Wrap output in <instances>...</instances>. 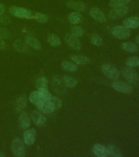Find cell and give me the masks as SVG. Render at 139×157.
Wrapping results in <instances>:
<instances>
[{"instance_id": "cell-37", "label": "cell", "mask_w": 139, "mask_h": 157, "mask_svg": "<svg viewBox=\"0 0 139 157\" xmlns=\"http://www.w3.org/2000/svg\"><path fill=\"white\" fill-rule=\"evenodd\" d=\"M9 30L6 28H2V27H0V39H7L9 37Z\"/></svg>"}, {"instance_id": "cell-8", "label": "cell", "mask_w": 139, "mask_h": 157, "mask_svg": "<svg viewBox=\"0 0 139 157\" xmlns=\"http://www.w3.org/2000/svg\"><path fill=\"white\" fill-rule=\"evenodd\" d=\"M52 89L55 91V93L61 94L63 92H65V85H64L63 80L61 76H53L52 80Z\"/></svg>"}, {"instance_id": "cell-39", "label": "cell", "mask_w": 139, "mask_h": 157, "mask_svg": "<svg viewBox=\"0 0 139 157\" xmlns=\"http://www.w3.org/2000/svg\"><path fill=\"white\" fill-rule=\"evenodd\" d=\"M4 12H5L4 5L2 4V3H0V16H2Z\"/></svg>"}, {"instance_id": "cell-30", "label": "cell", "mask_w": 139, "mask_h": 157, "mask_svg": "<svg viewBox=\"0 0 139 157\" xmlns=\"http://www.w3.org/2000/svg\"><path fill=\"white\" fill-rule=\"evenodd\" d=\"M130 2V0H110L109 6L110 7H117L126 6Z\"/></svg>"}, {"instance_id": "cell-12", "label": "cell", "mask_w": 139, "mask_h": 157, "mask_svg": "<svg viewBox=\"0 0 139 157\" xmlns=\"http://www.w3.org/2000/svg\"><path fill=\"white\" fill-rule=\"evenodd\" d=\"M36 106L39 108V110L41 112L44 113V114H51L55 110L54 106L51 104V102L49 101L42 100L41 101H39L36 105Z\"/></svg>"}, {"instance_id": "cell-16", "label": "cell", "mask_w": 139, "mask_h": 157, "mask_svg": "<svg viewBox=\"0 0 139 157\" xmlns=\"http://www.w3.org/2000/svg\"><path fill=\"white\" fill-rule=\"evenodd\" d=\"M66 6L71 9L75 10L77 12H83L85 11L87 7L83 2H76L73 0H70L66 2Z\"/></svg>"}, {"instance_id": "cell-9", "label": "cell", "mask_w": 139, "mask_h": 157, "mask_svg": "<svg viewBox=\"0 0 139 157\" xmlns=\"http://www.w3.org/2000/svg\"><path fill=\"white\" fill-rule=\"evenodd\" d=\"M89 15L91 17H93V19L98 21L99 23H105L106 21V17L105 14L100 8L97 7H92L89 11Z\"/></svg>"}, {"instance_id": "cell-13", "label": "cell", "mask_w": 139, "mask_h": 157, "mask_svg": "<svg viewBox=\"0 0 139 157\" xmlns=\"http://www.w3.org/2000/svg\"><path fill=\"white\" fill-rule=\"evenodd\" d=\"M24 142L25 144L27 146H32L35 142V138H36V131L34 128H30L26 131H25L24 134Z\"/></svg>"}, {"instance_id": "cell-38", "label": "cell", "mask_w": 139, "mask_h": 157, "mask_svg": "<svg viewBox=\"0 0 139 157\" xmlns=\"http://www.w3.org/2000/svg\"><path fill=\"white\" fill-rule=\"evenodd\" d=\"M11 22V19L8 17H2L0 16V24L7 25Z\"/></svg>"}, {"instance_id": "cell-24", "label": "cell", "mask_w": 139, "mask_h": 157, "mask_svg": "<svg viewBox=\"0 0 139 157\" xmlns=\"http://www.w3.org/2000/svg\"><path fill=\"white\" fill-rule=\"evenodd\" d=\"M61 67L64 71H69V72H75L78 70V66L77 64H75L73 62L68 61H64L61 63Z\"/></svg>"}, {"instance_id": "cell-14", "label": "cell", "mask_w": 139, "mask_h": 157, "mask_svg": "<svg viewBox=\"0 0 139 157\" xmlns=\"http://www.w3.org/2000/svg\"><path fill=\"white\" fill-rule=\"evenodd\" d=\"M123 25L128 29H137L139 27V17H131L123 21Z\"/></svg>"}, {"instance_id": "cell-23", "label": "cell", "mask_w": 139, "mask_h": 157, "mask_svg": "<svg viewBox=\"0 0 139 157\" xmlns=\"http://www.w3.org/2000/svg\"><path fill=\"white\" fill-rule=\"evenodd\" d=\"M62 80H63L64 85L66 88H75L77 84V80L75 78H74L73 77L68 75H65L62 77Z\"/></svg>"}, {"instance_id": "cell-42", "label": "cell", "mask_w": 139, "mask_h": 157, "mask_svg": "<svg viewBox=\"0 0 139 157\" xmlns=\"http://www.w3.org/2000/svg\"><path fill=\"white\" fill-rule=\"evenodd\" d=\"M0 156H5V155L3 154H1V153H0Z\"/></svg>"}, {"instance_id": "cell-27", "label": "cell", "mask_w": 139, "mask_h": 157, "mask_svg": "<svg viewBox=\"0 0 139 157\" xmlns=\"http://www.w3.org/2000/svg\"><path fill=\"white\" fill-rule=\"evenodd\" d=\"M35 86L39 89H48V81L45 77H39L35 81Z\"/></svg>"}, {"instance_id": "cell-21", "label": "cell", "mask_w": 139, "mask_h": 157, "mask_svg": "<svg viewBox=\"0 0 139 157\" xmlns=\"http://www.w3.org/2000/svg\"><path fill=\"white\" fill-rule=\"evenodd\" d=\"M47 40L48 42V44L52 47H54V48H57V47H59L61 44V39H60V38L56 34H49L48 35Z\"/></svg>"}, {"instance_id": "cell-31", "label": "cell", "mask_w": 139, "mask_h": 157, "mask_svg": "<svg viewBox=\"0 0 139 157\" xmlns=\"http://www.w3.org/2000/svg\"><path fill=\"white\" fill-rule=\"evenodd\" d=\"M126 66L130 67H136L139 66V57L138 56H130L126 60Z\"/></svg>"}, {"instance_id": "cell-19", "label": "cell", "mask_w": 139, "mask_h": 157, "mask_svg": "<svg viewBox=\"0 0 139 157\" xmlns=\"http://www.w3.org/2000/svg\"><path fill=\"white\" fill-rule=\"evenodd\" d=\"M71 59L77 65H86L90 62V59L88 56H79V55H71Z\"/></svg>"}, {"instance_id": "cell-33", "label": "cell", "mask_w": 139, "mask_h": 157, "mask_svg": "<svg viewBox=\"0 0 139 157\" xmlns=\"http://www.w3.org/2000/svg\"><path fill=\"white\" fill-rule=\"evenodd\" d=\"M71 34H73V35L76 37L83 36V34H84V30L79 26H73L71 28Z\"/></svg>"}, {"instance_id": "cell-41", "label": "cell", "mask_w": 139, "mask_h": 157, "mask_svg": "<svg viewBox=\"0 0 139 157\" xmlns=\"http://www.w3.org/2000/svg\"><path fill=\"white\" fill-rule=\"evenodd\" d=\"M136 43H137V45H138L139 46V34L136 37Z\"/></svg>"}, {"instance_id": "cell-2", "label": "cell", "mask_w": 139, "mask_h": 157, "mask_svg": "<svg viewBox=\"0 0 139 157\" xmlns=\"http://www.w3.org/2000/svg\"><path fill=\"white\" fill-rule=\"evenodd\" d=\"M101 69H102L103 75L110 80H117L120 78V71H118L117 68H115V66L110 65V64H103Z\"/></svg>"}, {"instance_id": "cell-26", "label": "cell", "mask_w": 139, "mask_h": 157, "mask_svg": "<svg viewBox=\"0 0 139 157\" xmlns=\"http://www.w3.org/2000/svg\"><path fill=\"white\" fill-rule=\"evenodd\" d=\"M83 20V17L81 16V14L79 12H72L71 14L69 15L68 17V21L71 22V24H78V23H80Z\"/></svg>"}, {"instance_id": "cell-17", "label": "cell", "mask_w": 139, "mask_h": 157, "mask_svg": "<svg viewBox=\"0 0 139 157\" xmlns=\"http://www.w3.org/2000/svg\"><path fill=\"white\" fill-rule=\"evenodd\" d=\"M25 39V43H26L28 46H29L32 48L35 49V50L41 49V44L35 37L32 36V35H26Z\"/></svg>"}, {"instance_id": "cell-28", "label": "cell", "mask_w": 139, "mask_h": 157, "mask_svg": "<svg viewBox=\"0 0 139 157\" xmlns=\"http://www.w3.org/2000/svg\"><path fill=\"white\" fill-rule=\"evenodd\" d=\"M29 101L31 103H34L35 105H37L39 101H41L42 100H44V98H42L41 94L38 91H34V92H32L30 93V95H29Z\"/></svg>"}, {"instance_id": "cell-3", "label": "cell", "mask_w": 139, "mask_h": 157, "mask_svg": "<svg viewBox=\"0 0 139 157\" xmlns=\"http://www.w3.org/2000/svg\"><path fill=\"white\" fill-rule=\"evenodd\" d=\"M12 151L15 156L23 157L25 155V149L24 143L21 139L19 137H16L12 142L11 145Z\"/></svg>"}, {"instance_id": "cell-22", "label": "cell", "mask_w": 139, "mask_h": 157, "mask_svg": "<svg viewBox=\"0 0 139 157\" xmlns=\"http://www.w3.org/2000/svg\"><path fill=\"white\" fill-rule=\"evenodd\" d=\"M107 155L108 156L110 157H121L122 153L120 152V149L113 145H108L107 147Z\"/></svg>"}, {"instance_id": "cell-35", "label": "cell", "mask_w": 139, "mask_h": 157, "mask_svg": "<svg viewBox=\"0 0 139 157\" xmlns=\"http://www.w3.org/2000/svg\"><path fill=\"white\" fill-rule=\"evenodd\" d=\"M91 42H92V44L93 45H95L97 47H101L102 45L103 41L102 39L101 38L100 36H98V35H93L92 38H91Z\"/></svg>"}, {"instance_id": "cell-5", "label": "cell", "mask_w": 139, "mask_h": 157, "mask_svg": "<svg viewBox=\"0 0 139 157\" xmlns=\"http://www.w3.org/2000/svg\"><path fill=\"white\" fill-rule=\"evenodd\" d=\"M111 34L118 39H126L129 38L131 32L124 25H115L111 29Z\"/></svg>"}, {"instance_id": "cell-4", "label": "cell", "mask_w": 139, "mask_h": 157, "mask_svg": "<svg viewBox=\"0 0 139 157\" xmlns=\"http://www.w3.org/2000/svg\"><path fill=\"white\" fill-rule=\"evenodd\" d=\"M113 89H115L116 92L123 94H130L133 92L132 85L129 83L124 82L120 80H114L111 84Z\"/></svg>"}, {"instance_id": "cell-36", "label": "cell", "mask_w": 139, "mask_h": 157, "mask_svg": "<svg viewBox=\"0 0 139 157\" xmlns=\"http://www.w3.org/2000/svg\"><path fill=\"white\" fill-rule=\"evenodd\" d=\"M39 92L40 93L42 98H44V100L48 101L52 97V94L50 93V92H48V89H39Z\"/></svg>"}, {"instance_id": "cell-32", "label": "cell", "mask_w": 139, "mask_h": 157, "mask_svg": "<svg viewBox=\"0 0 139 157\" xmlns=\"http://www.w3.org/2000/svg\"><path fill=\"white\" fill-rule=\"evenodd\" d=\"M49 101L51 102V104L54 106L55 110L56 109H59L60 107H61V105H62V101L58 97H56V96H52L50 99H49Z\"/></svg>"}, {"instance_id": "cell-10", "label": "cell", "mask_w": 139, "mask_h": 157, "mask_svg": "<svg viewBox=\"0 0 139 157\" xmlns=\"http://www.w3.org/2000/svg\"><path fill=\"white\" fill-rule=\"evenodd\" d=\"M65 40H66V44H68L71 48L75 49V50L79 51V50H80L81 48H82L81 42L79 41V39H78V37L75 36L73 34H67L66 36V38H65Z\"/></svg>"}, {"instance_id": "cell-1", "label": "cell", "mask_w": 139, "mask_h": 157, "mask_svg": "<svg viewBox=\"0 0 139 157\" xmlns=\"http://www.w3.org/2000/svg\"><path fill=\"white\" fill-rule=\"evenodd\" d=\"M122 75L126 79L128 83L133 85H136L139 82V76L136 71L130 66H125L121 71Z\"/></svg>"}, {"instance_id": "cell-18", "label": "cell", "mask_w": 139, "mask_h": 157, "mask_svg": "<svg viewBox=\"0 0 139 157\" xmlns=\"http://www.w3.org/2000/svg\"><path fill=\"white\" fill-rule=\"evenodd\" d=\"M121 48L129 53H134L138 51V46L132 42H125L121 44Z\"/></svg>"}, {"instance_id": "cell-11", "label": "cell", "mask_w": 139, "mask_h": 157, "mask_svg": "<svg viewBox=\"0 0 139 157\" xmlns=\"http://www.w3.org/2000/svg\"><path fill=\"white\" fill-rule=\"evenodd\" d=\"M30 118L32 121L38 126H44L46 124V118L41 112H39L38 110H33L30 113Z\"/></svg>"}, {"instance_id": "cell-34", "label": "cell", "mask_w": 139, "mask_h": 157, "mask_svg": "<svg viewBox=\"0 0 139 157\" xmlns=\"http://www.w3.org/2000/svg\"><path fill=\"white\" fill-rule=\"evenodd\" d=\"M33 18L39 23H44V22L48 21V17L43 13H36L34 16H33Z\"/></svg>"}, {"instance_id": "cell-20", "label": "cell", "mask_w": 139, "mask_h": 157, "mask_svg": "<svg viewBox=\"0 0 139 157\" xmlns=\"http://www.w3.org/2000/svg\"><path fill=\"white\" fill-rule=\"evenodd\" d=\"M19 124L20 127L23 129H26L30 125V120L28 115L25 113H21L19 117Z\"/></svg>"}, {"instance_id": "cell-29", "label": "cell", "mask_w": 139, "mask_h": 157, "mask_svg": "<svg viewBox=\"0 0 139 157\" xmlns=\"http://www.w3.org/2000/svg\"><path fill=\"white\" fill-rule=\"evenodd\" d=\"M27 101L26 98L25 97H20L17 98V101H16V105H15V108L17 111H21V110H24V108L26 106Z\"/></svg>"}, {"instance_id": "cell-7", "label": "cell", "mask_w": 139, "mask_h": 157, "mask_svg": "<svg viewBox=\"0 0 139 157\" xmlns=\"http://www.w3.org/2000/svg\"><path fill=\"white\" fill-rule=\"evenodd\" d=\"M129 12V8L125 6L117 7H111L110 12L108 13V17L111 20H117L120 18H122L127 14Z\"/></svg>"}, {"instance_id": "cell-40", "label": "cell", "mask_w": 139, "mask_h": 157, "mask_svg": "<svg viewBox=\"0 0 139 157\" xmlns=\"http://www.w3.org/2000/svg\"><path fill=\"white\" fill-rule=\"evenodd\" d=\"M5 47H6V44H5L4 40L2 39H0V49L5 48Z\"/></svg>"}, {"instance_id": "cell-6", "label": "cell", "mask_w": 139, "mask_h": 157, "mask_svg": "<svg viewBox=\"0 0 139 157\" xmlns=\"http://www.w3.org/2000/svg\"><path fill=\"white\" fill-rule=\"evenodd\" d=\"M9 12L12 16L18 18H33L32 12L24 7L12 6L9 8Z\"/></svg>"}, {"instance_id": "cell-15", "label": "cell", "mask_w": 139, "mask_h": 157, "mask_svg": "<svg viewBox=\"0 0 139 157\" xmlns=\"http://www.w3.org/2000/svg\"><path fill=\"white\" fill-rule=\"evenodd\" d=\"M93 152L96 156L98 157H106L107 155V148L99 143H96L93 147Z\"/></svg>"}, {"instance_id": "cell-25", "label": "cell", "mask_w": 139, "mask_h": 157, "mask_svg": "<svg viewBox=\"0 0 139 157\" xmlns=\"http://www.w3.org/2000/svg\"><path fill=\"white\" fill-rule=\"evenodd\" d=\"M13 48L15 50L19 52H25L28 50V47H27V44H25L24 42L20 39H17L14 42L13 44Z\"/></svg>"}]
</instances>
